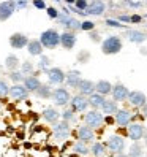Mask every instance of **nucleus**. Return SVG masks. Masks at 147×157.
I'll return each mask as SVG.
<instances>
[{"label":"nucleus","instance_id":"39448f33","mask_svg":"<svg viewBox=\"0 0 147 157\" xmlns=\"http://www.w3.org/2000/svg\"><path fill=\"white\" fill-rule=\"evenodd\" d=\"M84 122H86V125H89L92 128H98L100 125H103L105 116H103V113H100L98 109H90V111H87L86 116H84Z\"/></svg>","mask_w":147,"mask_h":157},{"label":"nucleus","instance_id":"8fccbe9b","mask_svg":"<svg viewBox=\"0 0 147 157\" xmlns=\"http://www.w3.org/2000/svg\"><path fill=\"white\" fill-rule=\"evenodd\" d=\"M105 122H108V124H112V122H116V119H114L112 116H106V117H105Z\"/></svg>","mask_w":147,"mask_h":157},{"label":"nucleus","instance_id":"412c9836","mask_svg":"<svg viewBox=\"0 0 147 157\" xmlns=\"http://www.w3.org/2000/svg\"><path fill=\"white\" fill-rule=\"evenodd\" d=\"M22 84H24V87L29 90V92H35L36 89L40 87L41 81H40V78L36 76V75H27V76H24Z\"/></svg>","mask_w":147,"mask_h":157},{"label":"nucleus","instance_id":"a18cd8bd","mask_svg":"<svg viewBox=\"0 0 147 157\" xmlns=\"http://www.w3.org/2000/svg\"><path fill=\"white\" fill-rule=\"evenodd\" d=\"M123 3L128 5V6H131V8H139V6H142V2H133V0H123Z\"/></svg>","mask_w":147,"mask_h":157},{"label":"nucleus","instance_id":"5fc2aeb1","mask_svg":"<svg viewBox=\"0 0 147 157\" xmlns=\"http://www.w3.org/2000/svg\"><path fill=\"white\" fill-rule=\"evenodd\" d=\"M54 2H57V3H62V0H54Z\"/></svg>","mask_w":147,"mask_h":157},{"label":"nucleus","instance_id":"423d86ee","mask_svg":"<svg viewBox=\"0 0 147 157\" xmlns=\"http://www.w3.org/2000/svg\"><path fill=\"white\" fill-rule=\"evenodd\" d=\"M29 36H27L25 33L22 32H14L10 35V38H8V43H10V46L13 49H24L27 43H29Z\"/></svg>","mask_w":147,"mask_h":157},{"label":"nucleus","instance_id":"473e14b6","mask_svg":"<svg viewBox=\"0 0 147 157\" xmlns=\"http://www.w3.org/2000/svg\"><path fill=\"white\" fill-rule=\"evenodd\" d=\"M51 59L48 57V56H44V54H41V56H40V62H38V68L41 70V71H48L49 68H51Z\"/></svg>","mask_w":147,"mask_h":157},{"label":"nucleus","instance_id":"9b49d317","mask_svg":"<svg viewBox=\"0 0 147 157\" xmlns=\"http://www.w3.org/2000/svg\"><path fill=\"white\" fill-rule=\"evenodd\" d=\"M70 106H71V109H73L75 113H82V111H86V109H87L89 100H87L86 95L78 94V95H75V97L70 98Z\"/></svg>","mask_w":147,"mask_h":157},{"label":"nucleus","instance_id":"6e6552de","mask_svg":"<svg viewBox=\"0 0 147 157\" xmlns=\"http://www.w3.org/2000/svg\"><path fill=\"white\" fill-rule=\"evenodd\" d=\"M16 13V6L11 0H2L0 2V22L8 21Z\"/></svg>","mask_w":147,"mask_h":157},{"label":"nucleus","instance_id":"6e6d98bb","mask_svg":"<svg viewBox=\"0 0 147 157\" xmlns=\"http://www.w3.org/2000/svg\"><path fill=\"white\" fill-rule=\"evenodd\" d=\"M145 19H147V13H145Z\"/></svg>","mask_w":147,"mask_h":157},{"label":"nucleus","instance_id":"b1692460","mask_svg":"<svg viewBox=\"0 0 147 157\" xmlns=\"http://www.w3.org/2000/svg\"><path fill=\"white\" fill-rule=\"evenodd\" d=\"M111 90H112V84L108 79H100L98 82H95V92H98V94L106 97L111 94Z\"/></svg>","mask_w":147,"mask_h":157},{"label":"nucleus","instance_id":"58836bf2","mask_svg":"<svg viewBox=\"0 0 147 157\" xmlns=\"http://www.w3.org/2000/svg\"><path fill=\"white\" fill-rule=\"evenodd\" d=\"M105 24H106V25H109V27H116V29H125V25H123L120 21H117V19H111V17H109V19H106V21H105Z\"/></svg>","mask_w":147,"mask_h":157},{"label":"nucleus","instance_id":"f3484780","mask_svg":"<svg viewBox=\"0 0 147 157\" xmlns=\"http://www.w3.org/2000/svg\"><path fill=\"white\" fill-rule=\"evenodd\" d=\"M25 49H27V52L30 54V56H33V57H40L41 54L44 52V46L41 44V41L40 40H29V43H27V46H25Z\"/></svg>","mask_w":147,"mask_h":157},{"label":"nucleus","instance_id":"2eb2a0df","mask_svg":"<svg viewBox=\"0 0 147 157\" xmlns=\"http://www.w3.org/2000/svg\"><path fill=\"white\" fill-rule=\"evenodd\" d=\"M144 133H145V128H144L142 124H139V122L128 124V136H130L133 141H139L141 138H144Z\"/></svg>","mask_w":147,"mask_h":157},{"label":"nucleus","instance_id":"4d7b16f0","mask_svg":"<svg viewBox=\"0 0 147 157\" xmlns=\"http://www.w3.org/2000/svg\"><path fill=\"white\" fill-rule=\"evenodd\" d=\"M145 6H147V0H145Z\"/></svg>","mask_w":147,"mask_h":157},{"label":"nucleus","instance_id":"864d4df0","mask_svg":"<svg viewBox=\"0 0 147 157\" xmlns=\"http://www.w3.org/2000/svg\"><path fill=\"white\" fill-rule=\"evenodd\" d=\"M144 140H145V144H147V132L144 133Z\"/></svg>","mask_w":147,"mask_h":157},{"label":"nucleus","instance_id":"603ef678","mask_svg":"<svg viewBox=\"0 0 147 157\" xmlns=\"http://www.w3.org/2000/svg\"><path fill=\"white\" fill-rule=\"evenodd\" d=\"M62 2H65L67 5H75V2H76V0H62Z\"/></svg>","mask_w":147,"mask_h":157},{"label":"nucleus","instance_id":"c03bdc74","mask_svg":"<svg viewBox=\"0 0 147 157\" xmlns=\"http://www.w3.org/2000/svg\"><path fill=\"white\" fill-rule=\"evenodd\" d=\"M32 5L36 8V10H46V2L44 0H32Z\"/></svg>","mask_w":147,"mask_h":157},{"label":"nucleus","instance_id":"393cba45","mask_svg":"<svg viewBox=\"0 0 147 157\" xmlns=\"http://www.w3.org/2000/svg\"><path fill=\"white\" fill-rule=\"evenodd\" d=\"M117 109H119V105H117V101L112 98V100H106L103 101V105H101V113H105L106 116H112L117 113Z\"/></svg>","mask_w":147,"mask_h":157},{"label":"nucleus","instance_id":"20e7f679","mask_svg":"<svg viewBox=\"0 0 147 157\" xmlns=\"http://www.w3.org/2000/svg\"><path fill=\"white\" fill-rule=\"evenodd\" d=\"M52 132H54V138L59 141H63V140H67V138L70 136L71 133V128H70V124L67 121H63L62 119V122H54L52 125Z\"/></svg>","mask_w":147,"mask_h":157},{"label":"nucleus","instance_id":"7c9ffc66","mask_svg":"<svg viewBox=\"0 0 147 157\" xmlns=\"http://www.w3.org/2000/svg\"><path fill=\"white\" fill-rule=\"evenodd\" d=\"M73 151H75L76 154H81V155H87L89 152H90V149L87 147V144L84 143V141H78V143H75L73 144Z\"/></svg>","mask_w":147,"mask_h":157},{"label":"nucleus","instance_id":"a211bd4d","mask_svg":"<svg viewBox=\"0 0 147 157\" xmlns=\"http://www.w3.org/2000/svg\"><path fill=\"white\" fill-rule=\"evenodd\" d=\"M81 71L79 70H70L68 73H65V84L71 89H78L79 82H81Z\"/></svg>","mask_w":147,"mask_h":157},{"label":"nucleus","instance_id":"bb28decb","mask_svg":"<svg viewBox=\"0 0 147 157\" xmlns=\"http://www.w3.org/2000/svg\"><path fill=\"white\" fill-rule=\"evenodd\" d=\"M87 100H89V106H92L94 109H98V108H101V105H103V101H105V95L98 94V92H94L92 95H89V97H87Z\"/></svg>","mask_w":147,"mask_h":157},{"label":"nucleus","instance_id":"ddd939ff","mask_svg":"<svg viewBox=\"0 0 147 157\" xmlns=\"http://www.w3.org/2000/svg\"><path fill=\"white\" fill-rule=\"evenodd\" d=\"M106 146L109 147V151H112L114 154L123 152V149H125V140L120 135H111V136H109V140H108V143H106Z\"/></svg>","mask_w":147,"mask_h":157},{"label":"nucleus","instance_id":"6ab92c4d","mask_svg":"<svg viewBox=\"0 0 147 157\" xmlns=\"http://www.w3.org/2000/svg\"><path fill=\"white\" fill-rule=\"evenodd\" d=\"M125 36L128 38V41L136 43V44H141L147 40V35L141 30H136V29H127L125 30Z\"/></svg>","mask_w":147,"mask_h":157},{"label":"nucleus","instance_id":"2f4dec72","mask_svg":"<svg viewBox=\"0 0 147 157\" xmlns=\"http://www.w3.org/2000/svg\"><path fill=\"white\" fill-rule=\"evenodd\" d=\"M90 152L94 154L95 157H103L105 152H106V146L103 143H94V146H92Z\"/></svg>","mask_w":147,"mask_h":157},{"label":"nucleus","instance_id":"a878e982","mask_svg":"<svg viewBox=\"0 0 147 157\" xmlns=\"http://www.w3.org/2000/svg\"><path fill=\"white\" fill-rule=\"evenodd\" d=\"M59 117H60V113L57 111L56 108H52V106L46 108L44 111H43V119H44L46 122H49V124L57 122V121H59Z\"/></svg>","mask_w":147,"mask_h":157},{"label":"nucleus","instance_id":"f257e3e1","mask_svg":"<svg viewBox=\"0 0 147 157\" xmlns=\"http://www.w3.org/2000/svg\"><path fill=\"white\" fill-rule=\"evenodd\" d=\"M123 48V41L119 35H109L101 41V52L105 56H114L119 54Z\"/></svg>","mask_w":147,"mask_h":157},{"label":"nucleus","instance_id":"f8f14e48","mask_svg":"<svg viewBox=\"0 0 147 157\" xmlns=\"http://www.w3.org/2000/svg\"><path fill=\"white\" fill-rule=\"evenodd\" d=\"M29 94L30 92L24 87L22 82H14L13 86H10V94L8 95L14 100H27L29 98Z\"/></svg>","mask_w":147,"mask_h":157},{"label":"nucleus","instance_id":"c756f323","mask_svg":"<svg viewBox=\"0 0 147 157\" xmlns=\"http://www.w3.org/2000/svg\"><path fill=\"white\" fill-rule=\"evenodd\" d=\"M144 154V149H142V146L139 144V141H134L131 146H130V151H128V157H142Z\"/></svg>","mask_w":147,"mask_h":157},{"label":"nucleus","instance_id":"f704fd0d","mask_svg":"<svg viewBox=\"0 0 147 157\" xmlns=\"http://www.w3.org/2000/svg\"><path fill=\"white\" fill-rule=\"evenodd\" d=\"M10 94V84L5 79H0V98H5Z\"/></svg>","mask_w":147,"mask_h":157},{"label":"nucleus","instance_id":"cd10ccee","mask_svg":"<svg viewBox=\"0 0 147 157\" xmlns=\"http://www.w3.org/2000/svg\"><path fill=\"white\" fill-rule=\"evenodd\" d=\"M19 67H21V62H19V59H17V56L8 54L6 59H5V68L8 71H13V70H17Z\"/></svg>","mask_w":147,"mask_h":157},{"label":"nucleus","instance_id":"aec40b11","mask_svg":"<svg viewBox=\"0 0 147 157\" xmlns=\"http://www.w3.org/2000/svg\"><path fill=\"white\" fill-rule=\"evenodd\" d=\"M116 117V124L117 125H120V127H125V125H128L131 122V113L128 111V109H117V113L114 114Z\"/></svg>","mask_w":147,"mask_h":157},{"label":"nucleus","instance_id":"0eeeda50","mask_svg":"<svg viewBox=\"0 0 147 157\" xmlns=\"http://www.w3.org/2000/svg\"><path fill=\"white\" fill-rule=\"evenodd\" d=\"M46 76L49 79V84H57L62 86L65 82V71H63L60 67H51L48 71H46Z\"/></svg>","mask_w":147,"mask_h":157},{"label":"nucleus","instance_id":"4c0bfd02","mask_svg":"<svg viewBox=\"0 0 147 157\" xmlns=\"http://www.w3.org/2000/svg\"><path fill=\"white\" fill-rule=\"evenodd\" d=\"M11 2L16 6V11H22L27 8V5H29V0H11Z\"/></svg>","mask_w":147,"mask_h":157},{"label":"nucleus","instance_id":"37998d69","mask_svg":"<svg viewBox=\"0 0 147 157\" xmlns=\"http://www.w3.org/2000/svg\"><path fill=\"white\" fill-rule=\"evenodd\" d=\"M87 5H89L87 0H76V2H75V8H76V10H79V11H86Z\"/></svg>","mask_w":147,"mask_h":157},{"label":"nucleus","instance_id":"f03ea898","mask_svg":"<svg viewBox=\"0 0 147 157\" xmlns=\"http://www.w3.org/2000/svg\"><path fill=\"white\" fill-rule=\"evenodd\" d=\"M38 40L44 46V49H56L57 46H60V33L56 29H48L41 32Z\"/></svg>","mask_w":147,"mask_h":157},{"label":"nucleus","instance_id":"c9c22d12","mask_svg":"<svg viewBox=\"0 0 147 157\" xmlns=\"http://www.w3.org/2000/svg\"><path fill=\"white\" fill-rule=\"evenodd\" d=\"M10 79L13 81V82H22L24 81V73L22 71H19V70H13V71H10Z\"/></svg>","mask_w":147,"mask_h":157},{"label":"nucleus","instance_id":"79ce46f5","mask_svg":"<svg viewBox=\"0 0 147 157\" xmlns=\"http://www.w3.org/2000/svg\"><path fill=\"white\" fill-rule=\"evenodd\" d=\"M89 59H90V52H87V51H81L78 54V62H81V63H87Z\"/></svg>","mask_w":147,"mask_h":157},{"label":"nucleus","instance_id":"e433bc0d","mask_svg":"<svg viewBox=\"0 0 147 157\" xmlns=\"http://www.w3.org/2000/svg\"><path fill=\"white\" fill-rule=\"evenodd\" d=\"M95 22L94 21H90V19H86V21H82L81 22V30H84V32H90V30H94L95 29Z\"/></svg>","mask_w":147,"mask_h":157},{"label":"nucleus","instance_id":"a19ab883","mask_svg":"<svg viewBox=\"0 0 147 157\" xmlns=\"http://www.w3.org/2000/svg\"><path fill=\"white\" fill-rule=\"evenodd\" d=\"M46 14H48L51 19H57L59 16V10L56 6H46Z\"/></svg>","mask_w":147,"mask_h":157},{"label":"nucleus","instance_id":"49530a36","mask_svg":"<svg viewBox=\"0 0 147 157\" xmlns=\"http://www.w3.org/2000/svg\"><path fill=\"white\" fill-rule=\"evenodd\" d=\"M130 22H131V24H139V22H142V16H139V14H131V16H130Z\"/></svg>","mask_w":147,"mask_h":157},{"label":"nucleus","instance_id":"4468645a","mask_svg":"<svg viewBox=\"0 0 147 157\" xmlns=\"http://www.w3.org/2000/svg\"><path fill=\"white\" fill-rule=\"evenodd\" d=\"M111 94H112V98L117 101H125L128 98V94H130V90H128V87L125 84H122V82H117V84L112 86V90H111Z\"/></svg>","mask_w":147,"mask_h":157},{"label":"nucleus","instance_id":"dca6fc26","mask_svg":"<svg viewBox=\"0 0 147 157\" xmlns=\"http://www.w3.org/2000/svg\"><path fill=\"white\" fill-rule=\"evenodd\" d=\"M128 101H130V105L134 106V108H141L145 101H147V97L144 92L141 90H130V94H128Z\"/></svg>","mask_w":147,"mask_h":157},{"label":"nucleus","instance_id":"ea45409f","mask_svg":"<svg viewBox=\"0 0 147 157\" xmlns=\"http://www.w3.org/2000/svg\"><path fill=\"white\" fill-rule=\"evenodd\" d=\"M62 119L63 121H67V122H70V121H75V111L70 108V109H65V111L62 113Z\"/></svg>","mask_w":147,"mask_h":157},{"label":"nucleus","instance_id":"09e8293b","mask_svg":"<svg viewBox=\"0 0 147 157\" xmlns=\"http://www.w3.org/2000/svg\"><path fill=\"white\" fill-rule=\"evenodd\" d=\"M117 21H120V22H130V16H128V14H119L117 16Z\"/></svg>","mask_w":147,"mask_h":157},{"label":"nucleus","instance_id":"de8ad7c7","mask_svg":"<svg viewBox=\"0 0 147 157\" xmlns=\"http://www.w3.org/2000/svg\"><path fill=\"white\" fill-rule=\"evenodd\" d=\"M89 35H90V40H92V41H95V43H98V41H100V33H98V32H95V29H94V30H90V32H89Z\"/></svg>","mask_w":147,"mask_h":157},{"label":"nucleus","instance_id":"c85d7f7f","mask_svg":"<svg viewBox=\"0 0 147 157\" xmlns=\"http://www.w3.org/2000/svg\"><path fill=\"white\" fill-rule=\"evenodd\" d=\"M35 95L38 97V98H43V100H48L51 95H52V87L49 84H40V87L35 90Z\"/></svg>","mask_w":147,"mask_h":157},{"label":"nucleus","instance_id":"72a5a7b5","mask_svg":"<svg viewBox=\"0 0 147 157\" xmlns=\"http://www.w3.org/2000/svg\"><path fill=\"white\" fill-rule=\"evenodd\" d=\"M21 71L24 73V75H32L33 73V70H35V65L30 62V60H24L22 63H21Z\"/></svg>","mask_w":147,"mask_h":157},{"label":"nucleus","instance_id":"1a4fd4ad","mask_svg":"<svg viewBox=\"0 0 147 157\" xmlns=\"http://www.w3.org/2000/svg\"><path fill=\"white\" fill-rule=\"evenodd\" d=\"M78 41V36H76V32H71V30H65L60 33V46L63 49H73L75 48V44Z\"/></svg>","mask_w":147,"mask_h":157},{"label":"nucleus","instance_id":"4be33fe9","mask_svg":"<svg viewBox=\"0 0 147 157\" xmlns=\"http://www.w3.org/2000/svg\"><path fill=\"white\" fill-rule=\"evenodd\" d=\"M78 90H79L81 95L89 97V95H92L95 92V82L90 81V79H81L79 86H78Z\"/></svg>","mask_w":147,"mask_h":157},{"label":"nucleus","instance_id":"7ed1b4c3","mask_svg":"<svg viewBox=\"0 0 147 157\" xmlns=\"http://www.w3.org/2000/svg\"><path fill=\"white\" fill-rule=\"evenodd\" d=\"M51 98L54 100V105H57V106H67L70 103V90L67 87H57V89H54L52 90V95Z\"/></svg>","mask_w":147,"mask_h":157},{"label":"nucleus","instance_id":"5701e85b","mask_svg":"<svg viewBox=\"0 0 147 157\" xmlns=\"http://www.w3.org/2000/svg\"><path fill=\"white\" fill-rule=\"evenodd\" d=\"M78 138L84 143H89L95 138V133H94V128L89 127V125H81L79 130H78Z\"/></svg>","mask_w":147,"mask_h":157},{"label":"nucleus","instance_id":"9d476101","mask_svg":"<svg viewBox=\"0 0 147 157\" xmlns=\"http://www.w3.org/2000/svg\"><path fill=\"white\" fill-rule=\"evenodd\" d=\"M105 11H106V3L103 0H92L86 8L87 16H101V14H105Z\"/></svg>","mask_w":147,"mask_h":157},{"label":"nucleus","instance_id":"3c124183","mask_svg":"<svg viewBox=\"0 0 147 157\" xmlns=\"http://www.w3.org/2000/svg\"><path fill=\"white\" fill-rule=\"evenodd\" d=\"M141 108H142V116H144V117L147 119V101H145V103H144V105H142Z\"/></svg>","mask_w":147,"mask_h":157}]
</instances>
